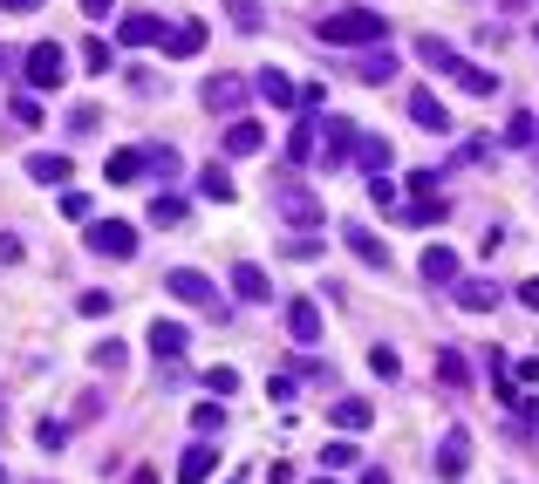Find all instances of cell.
Here are the masks:
<instances>
[{
	"mask_svg": "<svg viewBox=\"0 0 539 484\" xmlns=\"http://www.w3.org/2000/svg\"><path fill=\"white\" fill-rule=\"evenodd\" d=\"M314 41H328V48H389V21L369 14V7H342V14L314 21Z\"/></svg>",
	"mask_w": 539,
	"mask_h": 484,
	"instance_id": "1",
	"label": "cell"
},
{
	"mask_svg": "<svg viewBox=\"0 0 539 484\" xmlns=\"http://www.w3.org/2000/svg\"><path fill=\"white\" fill-rule=\"evenodd\" d=\"M253 96L273 103V110H294V103H301V82H294L287 69H260V75H253Z\"/></svg>",
	"mask_w": 539,
	"mask_h": 484,
	"instance_id": "12",
	"label": "cell"
},
{
	"mask_svg": "<svg viewBox=\"0 0 539 484\" xmlns=\"http://www.w3.org/2000/svg\"><path fill=\"white\" fill-rule=\"evenodd\" d=\"M499 300H505L499 280H458V307H464V314H492Z\"/></svg>",
	"mask_w": 539,
	"mask_h": 484,
	"instance_id": "20",
	"label": "cell"
},
{
	"mask_svg": "<svg viewBox=\"0 0 539 484\" xmlns=\"http://www.w3.org/2000/svg\"><path fill=\"white\" fill-rule=\"evenodd\" d=\"M219 7H226V21L239 35H260L267 28V0H219Z\"/></svg>",
	"mask_w": 539,
	"mask_h": 484,
	"instance_id": "26",
	"label": "cell"
},
{
	"mask_svg": "<svg viewBox=\"0 0 539 484\" xmlns=\"http://www.w3.org/2000/svg\"><path fill=\"white\" fill-rule=\"evenodd\" d=\"M178 219H185V198L157 191V198H151V225H178Z\"/></svg>",
	"mask_w": 539,
	"mask_h": 484,
	"instance_id": "35",
	"label": "cell"
},
{
	"mask_svg": "<svg viewBox=\"0 0 539 484\" xmlns=\"http://www.w3.org/2000/svg\"><path fill=\"white\" fill-rule=\"evenodd\" d=\"M533 410H539V403H533Z\"/></svg>",
	"mask_w": 539,
	"mask_h": 484,
	"instance_id": "57",
	"label": "cell"
},
{
	"mask_svg": "<svg viewBox=\"0 0 539 484\" xmlns=\"http://www.w3.org/2000/svg\"><path fill=\"white\" fill-rule=\"evenodd\" d=\"M198 48H205V21H178V28L164 35V55H178V62H192Z\"/></svg>",
	"mask_w": 539,
	"mask_h": 484,
	"instance_id": "27",
	"label": "cell"
},
{
	"mask_svg": "<svg viewBox=\"0 0 539 484\" xmlns=\"http://www.w3.org/2000/svg\"><path fill=\"white\" fill-rule=\"evenodd\" d=\"M464 471H471V430H464V423H451V430H444V444H437V478L458 484Z\"/></svg>",
	"mask_w": 539,
	"mask_h": 484,
	"instance_id": "9",
	"label": "cell"
},
{
	"mask_svg": "<svg viewBox=\"0 0 539 484\" xmlns=\"http://www.w3.org/2000/svg\"><path fill=\"white\" fill-rule=\"evenodd\" d=\"M89 362H96V369H110V375H116V369H123V362H130V355H123V341L110 335V341H96V348H89Z\"/></svg>",
	"mask_w": 539,
	"mask_h": 484,
	"instance_id": "34",
	"label": "cell"
},
{
	"mask_svg": "<svg viewBox=\"0 0 539 484\" xmlns=\"http://www.w3.org/2000/svg\"><path fill=\"white\" fill-rule=\"evenodd\" d=\"M342 246H348L362 266H383V273H389V239H376L369 225H342Z\"/></svg>",
	"mask_w": 539,
	"mask_h": 484,
	"instance_id": "13",
	"label": "cell"
},
{
	"mask_svg": "<svg viewBox=\"0 0 539 484\" xmlns=\"http://www.w3.org/2000/svg\"><path fill=\"white\" fill-rule=\"evenodd\" d=\"M21 69H28V89H62L69 82V48L62 41H35L21 55Z\"/></svg>",
	"mask_w": 539,
	"mask_h": 484,
	"instance_id": "4",
	"label": "cell"
},
{
	"mask_svg": "<svg viewBox=\"0 0 539 484\" xmlns=\"http://www.w3.org/2000/svg\"><path fill=\"white\" fill-rule=\"evenodd\" d=\"M280 253H287V260H321V239H308V232H301V239H287Z\"/></svg>",
	"mask_w": 539,
	"mask_h": 484,
	"instance_id": "43",
	"label": "cell"
},
{
	"mask_svg": "<svg viewBox=\"0 0 539 484\" xmlns=\"http://www.w3.org/2000/svg\"><path fill=\"white\" fill-rule=\"evenodd\" d=\"M82 69H89V75H110V41H103V35L82 41Z\"/></svg>",
	"mask_w": 539,
	"mask_h": 484,
	"instance_id": "33",
	"label": "cell"
},
{
	"mask_svg": "<svg viewBox=\"0 0 539 484\" xmlns=\"http://www.w3.org/2000/svg\"><path fill=\"white\" fill-rule=\"evenodd\" d=\"M403 219H410V225H437V219H444V198H410Z\"/></svg>",
	"mask_w": 539,
	"mask_h": 484,
	"instance_id": "36",
	"label": "cell"
},
{
	"mask_svg": "<svg viewBox=\"0 0 539 484\" xmlns=\"http://www.w3.org/2000/svg\"><path fill=\"white\" fill-rule=\"evenodd\" d=\"M362 484H389V471H362Z\"/></svg>",
	"mask_w": 539,
	"mask_h": 484,
	"instance_id": "53",
	"label": "cell"
},
{
	"mask_svg": "<svg viewBox=\"0 0 539 484\" xmlns=\"http://www.w3.org/2000/svg\"><path fill=\"white\" fill-rule=\"evenodd\" d=\"M212 471H219V450L198 437V444L178 457V484H212Z\"/></svg>",
	"mask_w": 539,
	"mask_h": 484,
	"instance_id": "18",
	"label": "cell"
},
{
	"mask_svg": "<svg viewBox=\"0 0 539 484\" xmlns=\"http://www.w3.org/2000/svg\"><path fill=\"white\" fill-rule=\"evenodd\" d=\"M0 7H7V14H35L41 0H0Z\"/></svg>",
	"mask_w": 539,
	"mask_h": 484,
	"instance_id": "52",
	"label": "cell"
},
{
	"mask_svg": "<svg viewBox=\"0 0 539 484\" xmlns=\"http://www.w3.org/2000/svg\"><path fill=\"white\" fill-rule=\"evenodd\" d=\"M7 110H14V123H28V130L41 123V103H35V96H7Z\"/></svg>",
	"mask_w": 539,
	"mask_h": 484,
	"instance_id": "42",
	"label": "cell"
},
{
	"mask_svg": "<svg viewBox=\"0 0 539 484\" xmlns=\"http://www.w3.org/2000/svg\"><path fill=\"white\" fill-rule=\"evenodd\" d=\"M76 307H82V314H89V321H103V314H110V294H82Z\"/></svg>",
	"mask_w": 539,
	"mask_h": 484,
	"instance_id": "47",
	"label": "cell"
},
{
	"mask_svg": "<svg viewBox=\"0 0 539 484\" xmlns=\"http://www.w3.org/2000/svg\"><path fill=\"white\" fill-rule=\"evenodd\" d=\"M144 171H157V178H178L185 164H178V150H171V144H151V150H144Z\"/></svg>",
	"mask_w": 539,
	"mask_h": 484,
	"instance_id": "32",
	"label": "cell"
},
{
	"mask_svg": "<svg viewBox=\"0 0 539 484\" xmlns=\"http://www.w3.org/2000/svg\"><path fill=\"white\" fill-rule=\"evenodd\" d=\"M321 464H328V471H355V464H362V450L342 437V444H328V450H321Z\"/></svg>",
	"mask_w": 539,
	"mask_h": 484,
	"instance_id": "37",
	"label": "cell"
},
{
	"mask_svg": "<svg viewBox=\"0 0 539 484\" xmlns=\"http://www.w3.org/2000/svg\"><path fill=\"white\" fill-rule=\"evenodd\" d=\"M219 423H226V410H219V403H198V410H192V430L205 437V444H212V430H219Z\"/></svg>",
	"mask_w": 539,
	"mask_h": 484,
	"instance_id": "39",
	"label": "cell"
},
{
	"mask_svg": "<svg viewBox=\"0 0 539 484\" xmlns=\"http://www.w3.org/2000/svg\"><path fill=\"white\" fill-rule=\"evenodd\" d=\"M417 62H424V69H437V75H451L464 96H492V89H499V75L485 69V62H464L444 35H424V41H417Z\"/></svg>",
	"mask_w": 539,
	"mask_h": 484,
	"instance_id": "2",
	"label": "cell"
},
{
	"mask_svg": "<svg viewBox=\"0 0 539 484\" xmlns=\"http://www.w3.org/2000/svg\"><path fill=\"white\" fill-rule=\"evenodd\" d=\"M232 484H239V478H232Z\"/></svg>",
	"mask_w": 539,
	"mask_h": 484,
	"instance_id": "59",
	"label": "cell"
},
{
	"mask_svg": "<svg viewBox=\"0 0 539 484\" xmlns=\"http://www.w3.org/2000/svg\"><path fill=\"white\" fill-rule=\"evenodd\" d=\"M103 178H110V185H137V178H144V150H116L110 164H103Z\"/></svg>",
	"mask_w": 539,
	"mask_h": 484,
	"instance_id": "29",
	"label": "cell"
},
{
	"mask_svg": "<svg viewBox=\"0 0 539 484\" xmlns=\"http://www.w3.org/2000/svg\"><path fill=\"white\" fill-rule=\"evenodd\" d=\"M260 144H267V130H260L253 116H232L226 123V157H253Z\"/></svg>",
	"mask_w": 539,
	"mask_h": 484,
	"instance_id": "21",
	"label": "cell"
},
{
	"mask_svg": "<svg viewBox=\"0 0 539 484\" xmlns=\"http://www.w3.org/2000/svg\"><path fill=\"white\" fill-rule=\"evenodd\" d=\"M246 96H253V82H239V75H205V89H198V103H205V110L219 116H239V103H246Z\"/></svg>",
	"mask_w": 539,
	"mask_h": 484,
	"instance_id": "10",
	"label": "cell"
},
{
	"mask_svg": "<svg viewBox=\"0 0 539 484\" xmlns=\"http://www.w3.org/2000/svg\"><path fill=\"white\" fill-rule=\"evenodd\" d=\"M369 198H376V205L389 212V205H396V185H389V178H369Z\"/></svg>",
	"mask_w": 539,
	"mask_h": 484,
	"instance_id": "49",
	"label": "cell"
},
{
	"mask_svg": "<svg viewBox=\"0 0 539 484\" xmlns=\"http://www.w3.org/2000/svg\"><path fill=\"white\" fill-rule=\"evenodd\" d=\"M410 116L424 123L430 137H444V130H451V110H444V96H437V89H410Z\"/></svg>",
	"mask_w": 539,
	"mask_h": 484,
	"instance_id": "16",
	"label": "cell"
},
{
	"mask_svg": "<svg viewBox=\"0 0 539 484\" xmlns=\"http://www.w3.org/2000/svg\"><path fill=\"white\" fill-rule=\"evenodd\" d=\"M116 41H123V48H151V41H164V21L137 7V14H123V21H116Z\"/></svg>",
	"mask_w": 539,
	"mask_h": 484,
	"instance_id": "15",
	"label": "cell"
},
{
	"mask_svg": "<svg viewBox=\"0 0 539 484\" xmlns=\"http://www.w3.org/2000/svg\"><path fill=\"white\" fill-rule=\"evenodd\" d=\"M7 69H14V55H7V48H0V75H7Z\"/></svg>",
	"mask_w": 539,
	"mask_h": 484,
	"instance_id": "54",
	"label": "cell"
},
{
	"mask_svg": "<svg viewBox=\"0 0 539 484\" xmlns=\"http://www.w3.org/2000/svg\"><path fill=\"white\" fill-rule=\"evenodd\" d=\"M533 35H539V28H533Z\"/></svg>",
	"mask_w": 539,
	"mask_h": 484,
	"instance_id": "58",
	"label": "cell"
},
{
	"mask_svg": "<svg viewBox=\"0 0 539 484\" xmlns=\"http://www.w3.org/2000/svg\"><path fill=\"white\" fill-rule=\"evenodd\" d=\"M0 484H7V471H0Z\"/></svg>",
	"mask_w": 539,
	"mask_h": 484,
	"instance_id": "56",
	"label": "cell"
},
{
	"mask_svg": "<svg viewBox=\"0 0 539 484\" xmlns=\"http://www.w3.org/2000/svg\"><path fill=\"white\" fill-rule=\"evenodd\" d=\"M164 294H178L185 307H198V314H219V287H212L198 266H171V273H164Z\"/></svg>",
	"mask_w": 539,
	"mask_h": 484,
	"instance_id": "6",
	"label": "cell"
},
{
	"mask_svg": "<svg viewBox=\"0 0 539 484\" xmlns=\"http://www.w3.org/2000/svg\"><path fill=\"white\" fill-rule=\"evenodd\" d=\"M314 484H335V478H314Z\"/></svg>",
	"mask_w": 539,
	"mask_h": 484,
	"instance_id": "55",
	"label": "cell"
},
{
	"mask_svg": "<svg viewBox=\"0 0 539 484\" xmlns=\"http://www.w3.org/2000/svg\"><path fill=\"white\" fill-rule=\"evenodd\" d=\"M348 75H355V82H389V75H396V55H389V48H362V55L348 62Z\"/></svg>",
	"mask_w": 539,
	"mask_h": 484,
	"instance_id": "23",
	"label": "cell"
},
{
	"mask_svg": "<svg viewBox=\"0 0 539 484\" xmlns=\"http://www.w3.org/2000/svg\"><path fill=\"white\" fill-rule=\"evenodd\" d=\"M410 191L417 198H437V171H410Z\"/></svg>",
	"mask_w": 539,
	"mask_h": 484,
	"instance_id": "48",
	"label": "cell"
},
{
	"mask_svg": "<svg viewBox=\"0 0 539 484\" xmlns=\"http://www.w3.org/2000/svg\"><path fill=\"white\" fill-rule=\"evenodd\" d=\"M273 212L294 225V232H314L328 205H321V191H314V185H301V178L287 171V178H273Z\"/></svg>",
	"mask_w": 539,
	"mask_h": 484,
	"instance_id": "3",
	"label": "cell"
},
{
	"mask_svg": "<svg viewBox=\"0 0 539 484\" xmlns=\"http://www.w3.org/2000/svg\"><path fill=\"white\" fill-rule=\"evenodd\" d=\"M185 348H192V328L157 314V321H151V355H157V369H178V362H185Z\"/></svg>",
	"mask_w": 539,
	"mask_h": 484,
	"instance_id": "8",
	"label": "cell"
},
{
	"mask_svg": "<svg viewBox=\"0 0 539 484\" xmlns=\"http://www.w3.org/2000/svg\"><path fill=\"white\" fill-rule=\"evenodd\" d=\"M198 198H212V205H232V198H239V185H232V171L219 164V157L198 171Z\"/></svg>",
	"mask_w": 539,
	"mask_h": 484,
	"instance_id": "22",
	"label": "cell"
},
{
	"mask_svg": "<svg viewBox=\"0 0 539 484\" xmlns=\"http://www.w3.org/2000/svg\"><path fill=\"white\" fill-rule=\"evenodd\" d=\"M355 137H362V123H348V116H328V123H321V144H314V157L335 171V164H348V157H355Z\"/></svg>",
	"mask_w": 539,
	"mask_h": 484,
	"instance_id": "7",
	"label": "cell"
},
{
	"mask_svg": "<svg viewBox=\"0 0 539 484\" xmlns=\"http://www.w3.org/2000/svg\"><path fill=\"white\" fill-rule=\"evenodd\" d=\"M505 144L533 150V144H539V116H533V110H512V123H505Z\"/></svg>",
	"mask_w": 539,
	"mask_h": 484,
	"instance_id": "31",
	"label": "cell"
},
{
	"mask_svg": "<svg viewBox=\"0 0 539 484\" xmlns=\"http://www.w3.org/2000/svg\"><path fill=\"white\" fill-rule=\"evenodd\" d=\"M314 144H321V116H301V123L287 130V164H308Z\"/></svg>",
	"mask_w": 539,
	"mask_h": 484,
	"instance_id": "25",
	"label": "cell"
},
{
	"mask_svg": "<svg viewBox=\"0 0 539 484\" xmlns=\"http://www.w3.org/2000/svg\"><path fill=\"white\" fill-rule=\"evenodd\" d=\"M533 150H539V144H533Z\"/></svg>",
	"mask_w": 539,
	"mask_h": 484,
	"instance_id": "60",
	"label": "cell"
},
{
	"mask_svg": "<svg viewBox=\"0 0 539 484\" xmlns=\"http://www.w3.org/2000/svg\"><path fill=\"white\" fill-rule=\"evenodd\" d=\"M89 253H103V260H137V225L123 219H89V239H82Z\"/></svg>",
	"mask_w": 539,
	"mask_h": 484,
	"instance_id": "5",
	"label": "cell"
},
{
	"mask_svg": "<svg viewBox=\"0 0 539 484\" xmlns=\"http://www.w3.org/2000/svg\"><path fill=\"white\" fill-rule=\"evenodd\" d=\"M369 369L383 375V382H396V375H403V362H396V348H369Z\"/></svg>",
	"mask_w": 539,
	"mask_h": 484,
	"instance_id": "40",
	"label": "cell"
},
{
	"mask_svg": "<svg viewBox=\"0 0 539 484\" xmlns=\"http://www.w3.org/2000/svg\"><path fill=\"white\" fill-rule=\"evenodd\" d=\"M96 123H103L96 103H76V110H69V130H96Z\"/></svg>",
	"mask_w": 539,
	"mask_h": 484,
	"instance_id": "45",
	"label": "cell"
},
{
	"mask_svg": "<svg viewBox=\"0 0 539 484\" xmlns=\"http://www.w3.org/2000/svg\"><path fill=\"white\" fill-rule=\"evenodd\" d=\"M35 444H41V450H62V444H69V423L41 416V423H35Z\"/></svg>",
	"mask_w": 539,
	"mask_h": 484,
	"instance_id": "38",
	"label": "cell"
},
{
	"mask_svg": "<svg viewBox=\"0 0 539 484\" xmlns=\"http://www.w3.org/2000/svg\"><path fill=\"white\" fill-rule=\"evenodd\" d=\"M232 294H239V300H253V307H267V300H273V280H267V266L239 260V266H232Z\"/></svg>",
	"mask_w": 539,
	"mask_h": 484,
	"instance_id": "14",
	"label": "cell"
},
{
	"mask_svg": "<svg viewBox=\"0 0 539 484\" xmlns=\"http://www.w3.org/2000/svg\"><path fill=\"white\" fill-rule=\"evenodd\" d=\"M205 389H212V396H232V389H239V375H232V369H205Z\"/></svg>",
	"mask_w": 539,
	"mask_h": 484,
	"instance_id": "44",
	"label": "cell"
},
{
	"mask_svg": "<svg viewBox=\"0 0 539 484\" xmlns=\"http://www.w3.org/2000/svg\"><path fill=\"white\" fill-rule=\"evenodd\" d=\"M110 7H116V0H82V14H89V21H110Z\"/></svg>",
	"mask_w": 539,
	"mask_h": 484,
	"instance_id": "50",
	"label": "cell"
},
{
	"mask_svg": "<svg viewBox=\"0 0 539 484\" xmlns=\"http://www.w3.org/2000/svg\"><path fill=\"white\" fill-rule=\"evenodd\" d=\"M417 273H424L430 287H458V253H451V246H430Z\"/></svg>",
	"mask_w": 539,
	"mask_h": 484,
	"instance_id": "24",
	"label": "cell"
},
{
	"mask_svg": "<svg viewBox=\"0 0 539 484\" xmlns=\"http://www.w3.org/2000/svg\"><path fill=\"white\" fill-rule=\"evenodd\" d=\"M355 164H362L369 178H383L389 164H396V150H389V137H376V130H362V137H355Z\"/></svg>",
	"mask_w": 539,
	"mask_h": 484,
	"instance_id": "19",
	"label": "cell"
},
{
	"mask_svg": "<svg viewBox=\"0 0 539 484\" xmlns=\"http://www.w3.org/2000/svg\"><path fill=\"white\" fill-rule=\"evenodd\" d=\"M335 423H342L348 437H355V430H369V423H376V410H369L362 396H342V403H335Z\"/></svg>",
	"mask_w": 539,
	"mask_h": 484,
	"instance_id": "30",
	"label": "cell"
},
{
	"mask_svg": "<svg viewBox=\"0 0 539 484\" xmlns=\"http://www.w3.org/2000/svg\"><path fill=\"white\" fill-rule=\"evenodd\" d=\"M321 103H328V82H308V89H301V110L321 116Z\"/></svg>",
	"mask_w": 539,
	"mask_h": 484,
	"instance_id": "46",
	"label": "cell"
},
{
	"mask_svg": "<svg viewBox=\"0 0 539 484\" xmlns=\"http://www.w3.org/2000/svg\"><path fill=\"white\" fill-rule=\"evenodd\" d=\"M28 178H35V185H69L76 164H69L62 150H28Z\"/></svg>",
	"mask_w": 539,
	"mask_h": 484,
	"instance_id": "17",
	"label": "cell"
},
{
	"mask_svg": "<svg viewBox=\"0 0 539 484\" xmlns=\"http://www.w3.org/2000/svg\"><path fill=\"white\" fill-rule=\"evenodd\" d=\"M287 335L301 341V348H314V341H321V300H314V294H294V300H287Z\"/></svg>",
	"mask_w": 539,
	"mask_h": 484,
	"instance_id": "11",
	"label": "cell"
},
{
	"mask_svg": "<svg viewBox=\"0 0 539 484\" xmlns=\"http://www.w3.org/2000/svg\"><path fill=\"white\" fill-rule=\"evenodd\" d=\"M437 382H444V389H458V396L471 389V362H464L458 348H437Z\"/></svg>",
	"mask_w": 539,
	"mask_h": 484,
	"instance_id": "28",
	"label": "cell"
},
{
	"mask_svg": "<svg viewBox=\"0 0 539 484\" xmlns=\"http://www.w3.org/2000/svg\"><path fill=\"white\" fill-rule=\"evenodd\" d=\"M519 300H526V307H533V314H539V273H533V280H526V287H519Z\"/></svg>",
	"mask_w": 539,
	"mask_h": 484,
	"instance_id": "51",
	"label": "cell"
},
{
	"mask_svg": "<svg viewBox=\"0 0 539 484\" xmlns=\"http://www.w3.org/2000/svg\"><path fill=\"white\" fill-rule=\"evenodd\" d=\"M89 212H96V205H89V191H62V219H82V225H89Z\"/></svg>",
	"mask_w": 539,
	"mask_h": 484,
	"instance_id": "41",
	"label": "cell"
}]
</instances>
